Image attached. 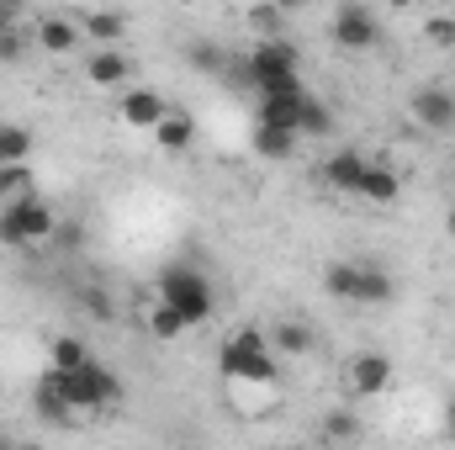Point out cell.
I'll use <instances>...</instances> for the list:
<instances>
[{"mask_svg":"<svg viewBox=\"0 0 455 450\" xmlns=\"http://www.w3.org/2000/svg\"><path fill=\"white\" fill-rule=\"evenodd\" d=\"M249 75H254L259 101H275V96H307V91H302V69H297V48L281 43V37H265V43L249 48Z\"/></svg>","mask_w":455,"mask_h":450,"instance_id":"1","label":"cell"},{"mask_svg":"<svg viewBox=\"0 0 455 450\" xmlns=\"http://www.w3.org/2000/svg\"><path fill=\"white\" fill-rule=\"evenodd\" d=\"M218 371H223L228 382H249V387H270L281 376L275 350H270V339L259 334V329H238V334L228 339L223 350H218Z\"/></svg>","mask_w":455,"mask_h":450,"instance_id":"2","label":"cell"},{"mask_svg":"<svg viewBox=\"0 0 455 450\" xmlns=\"http://www.w3.org/2000/svg\"><path fill=\"white\" fill-rule=\"evenodd\" d=\"M159 302L164 308H175L180 318H186V329H196V324H207L212 318V308H218V297H212V281L196 270V265H170L164 276H159Z\"/></svg>","mask_w":455,"mask_h":450,"instance_id":"3","label":"cell"},{"mask_svg":"<svg viewBox=\"0 0 455 450\" xmlns=\"http://www.w3.org/2000/svg\"><path fill=\"white\" fill-rule=\"evenodd\" d=\"M59 233V213L43 202V197H21V202H11V207H0V244L5 249H37V244H48Z\"/></svg>","mask_w":455,"mask_h":450,"instance_id":"4","label":"cell"},{"mask_svg":"<svg viewBox=\"0 0 455 450\" xmlns=\"http://www.w3.org/2000/svg\"><path fill=\"white\" fill-rule=\"evenodd\" d=\"M64 398L75 403V414H80V408H107V403L122 398V382H116L112 366L91 360V366H80L75 376H64Z\"/></svg>","mask_w":455,"mask_h":450,"instance_id":"5","label":"cell"},{"mask_svg":"<svg viewBox=\"0 0 455 450\" xmlns=\"http://www.w3.org/2000/svg\"><path fill=\"white\" fill-rule=\"evenodd\" d=\"M334 43L349 48V53L376 48V43H381V21H376V11H371V5H360V0L339 5V11H334Z\"/></svg>","mask_w":455,"mask_h":450,"instance_id":"6","label":"cell"},{"mask_svg":"<svg viewBox=\"0 0 455 450\" xmlns=\"http://www.w3.org/2000/svg\"><path fill=\"white\" fill-rule=\"evenodd\" d=\"M349 392L355 398H381L387 387H392V376H397V366H392V355H381V350H365V355H355L349 360Z\"/></svg>","mask_w":455,"mask_h":450,"instance_id":"7","label":"cell"},{"mask_svg":"<svg viewBox=\"0 0 455 450\" xmlns=\"http://www.w3.org/2000/svg\"><path fill=\"white\" fill-rule=\"evenodd\" d=\"M32 408H37V419H43V424H53V430H59V424H75V403L64 398V371H53V366H48V371L37 376Z\"/></svg>","mask_w":455,"mask_h":450,"instance_id":"8","label":"cell"},{"mask_svg":"<svg viewBox=\"0 0 455 450\" xmlns=\"http://www.w3.org/2000/svg\"><path fill=\"white\" fill-rule=\"evenodd\" d=\"M413 122L429 133H451L455 127V91L451 85H424L413 91Z\"/></svg>","mask_w":455,"mask_h":450,"instance_id":"9","label":"cell"},{"mask_svg":"<svg viewBox=\"0 0 455 450\" xmlns=\"http://www.w3.org/2000/svg\"><path fill=\"white\" fill-rule=\"evenodd\" d=\"M360 202H371V207H392L397 197H403V175L392 170V165H365V175H360V191H355Z\"/></svg>","mask_w":455,"mask_h":450,"instance_id":"10","label":"cell"},{"mask_svg":"<svg viewBox=\"0 0 455 450\" xmlns=\"http://www.w3.org/2000/svg\"><path fill=\"white\" fill-rule=\"evenodd\" d=\"M365 154H355V149H339V154H329L323 159V181L334 186V191H344V197H355L360 191V175H365Z\"/></svg>","mask_w":455,"mask_h":450,"instance_id":"11","label":"cell"},{"mask_svg":"<svg viewBox=\"0 0 455 450\" xmlns=\"http://www.w3.org/2000/svg\"><path fill=\"white\" fill-rule=\"evenodd\" d=\"M164 117H170V107H164V96H154V91H127V96H122V122H127V127H148V133H154Z\"/></svg>","mask_w":455,"mask_h":450,"instance_id":"12","label":"cell"},{"mask_svg":"<svg viewBox=\"0 0 455 450\" xmlns=\"http://www.w3.org/2000/svg\"><path fill=\"white\" fill-rule=\"evenodd\" d=\"M37 48H48V53H75V48H80V21H75V16H43V21H37Z\"/></svg>","mask_w":455,"mask_h":450,"instance_id":"13","label":"cell"},{"mask_svg":"<svg viewBox=\"0 0 455 450\" xmlns=\"http://www.w3.org/2000/svg\"><path fill=\"white\" fill-rule=\"evenodd\" d=\"M397 297V281L381 270V265H360V281H355V302H365V308H381V302H392Z\"/></svg>","mask_w":455,"mask_h":450,"instance_id":"14","label":"cell"},{"mask_svg":"<svg viewBox=\"0 0 455 450\" xmlns=\"http://www.w3.org/2000/svg\"><path fill=\"white\" fill-rule=\"evenodd\" d=\"M85 75H91L96 85H122V80L132 75V64H127V53H116V48H96L91 64H85Z\"/></svg>","mask_w":455,"mask_h":450,"instance_id":"15","label":"cell"},{"mask_svg":"<svg viewBox=\"0 0 455 450\" xmlns=\"http://www.w3.org/2000/svg\"><path fill=\"white\" fill-rule=\"evenodd\" d=\"M32 154V133L16 122H0V170H21Z\"/></svg>","mask_w":455,"mask_h":450,"instance_id":"16","label":"cell"},{"mask_svg":"<svg viewBox=\"0 0 455 450\" xmlns=\"http://www.w3.org/2000/svg\"><path fill=\"white\" fill-rule=\"evenodd\" d=\"M302 101H307V96H275V101H259V122H265V127H281V133H297V122H302Z\"/></svg>","mask_w":455,"mask_h":450,"instance_id":"17","label":"cell"},{"mask_svg":"<svg viewBox=\"0 0 455 450\" xmlns=\"http://www.w3.org/2000/svg\"><path fill=\"white\" fill-rule=\"evenodd\" d=\"M191 138H196V122H191L186 112H170L159 127H154V143H159V149H170V154L191 149Z\"/></svg>","mask_w":455,"mask_h":450,"instance_id":"18","label":"cell"},{"mask_svg":"<svg viewBox=\"0 0 455 450\" xmlns=\"http://www.w3.org/2000/svg\"><path fill=\"white\" fill-rule=\"evenodd\" d=\"M228 59H233V53H228L223 43H212V37H196V43H186V64H191V69H202V75H223Z\"/></svg>","mask_w":455,"mask_h":450,"instance_id":"19","label":"cell"},{"mask_svg":"<svg viewBox=\"0 0 455 450\" xmlns=\"http://www.w3.org/2000/svg\"><path fill=\"white\" fill-rule=\"evenodd\" d=\"M80 32H85L91 43H116V37L127 32V16H122V11H85V16H80Z\"/></svg>","mask_w":455,"mask_h":450,"instance_id":"20","label":"cell"},{"mask_svg":"<svg viewBox=\"0 0 455 450\" xmlns=\"http://www.w3.org/2000/svg\"><path fill=\"white\" fill-rule=\"evenodd\" d=\"M48 366H53V371H64V376H75L80 366H91V355H85V344H80V339L59 334V339H48Z\"/></svg>","mask_w":455,"mask_h":450,"instance_id":"21","label":"cell"},{"mask_svg":"<svg viewBox=\"0 0 455 450\" xmlns=\"http://www.w3.org/2000/svg\"><path fill=\"white\" fill-rule=\"evenodd\" d=\"M265 339H270L275 355H307V350H313V329H307V324H275Z\"/></svg>","mask_w":455,"mask_h":450,"instance_id":"22","label":"cell"},{"mask_svg":"<svg viewBox=\"0 0 455 450\" xmlns=\"http://www.w3.org/2000/svg\"><path fill=\"white\" fill-rule=\"evenodd\" d=\"M254 149L265 154V159H291V149H297V133H281V127H254Z\"/></svg>","mask_w":455,"mask_h":450,"instance_id":"23","label":"cell"},{"mask_svg":"<svg viewBox=\"0 0 455 450\" xmlns=\"http://www.w3.org/2000/svg\"><path fill=\"white\" fill-rule=\"evenodd\" d=\"M323 133H334V112L318 96H307L302 101V122H297V138H323Z\"/></svg>","mask_w":455,"mask_h":450,"instance_id":"24","label":"cell"},{"mask_svg":"<svg viewBox=\"0 0 455 450\" xmlns=\"http://www.w3.org/2000/svg\"><path fill=\"white\" fill-rule=\"evenodd\" d=\"M148 334H154V339H180V334H186V318L154 297V302H148Z\"/></svg>","mask_w":455,"mask_h":450,"instance_id":"25","label":"cell"},{"mask_svg":"<svg viewBox=\"0 0 455 450\" xmlns=\"http://www.w3.org/2000/svg\"><path fill=\"white\" fill-rule=\"evenodd\" d=\"M355 281H360V265H355V260H339V265H329V276H323L329 297H339V302H355Z\"/></svg>","mask_w":455,"mask_h":450,"instance_id":"26","label":"cell"},{"mask_svg":"<svg viewBox=\"0 0 455 450\" xmlns=\"http://www.w3.org/2000/svg\"><path fill=\"white\" fill-rule=\"evenodd\" d=\"M27 197V170H0V207Z\"/></svg>","mask_w":455,"mask_h":450,"instance_id":"27","label":"cell"},{"mask_svg":"<svg viewBox=\"0 0 455 450\" xmlns=\"http://www.w3.org/2000/svg\"><path fill=\"white\" fill-rule=\"evenodd\" d=\"M329 435H334V440H355V435H360V419L344 414V408H334V414H329Z\"/></svg>","mask_w":455,"mask_h":450,"instance_id":"28","label":"cell"},{"mask_svg":"<svg viewBox=\"0 0 455 450\" xmlns=\"http://www.w3.org/2000/svg\"><path fill=\"white\" fill-rule=\"evenodd\" d=\"M21 53H27V37H21L16 27H11V32H0V59H21Z\"/></svg>","mask_w":455,"mask_h":450,"instance_id":"29","label":"cell"},{"mask_svg":"<svg viewBox=\"0 0 455 450\" xmlns=\"http://www.w3.org/2000/svg\"><path fill=\"white\" fill-rule=\"evenodd\" d=\"M249 21H254V27H270V32H275V27H281V11H275V5H259V11H249Z\"/></svg>","mask_w":455,"mask_h":450,"instance_id":"30","label":"cell"},{"mask_svg":"<svg viewBox=\"0 0 455 450\" xmlns=\"http://www.w3.org/2000/svg\"><path fill=\"white\" fill-rule=\"evenodd\" d=\"M85 297H91V302H85V308H91V313H96V318H112V302H107V292H85Z\"/></svg>","mask_w":455,"mask_h":450,"instance_id":"31","label":"cell"},{"mask_svg":"<svg viewBox=\"0 0 455 450\" xmlns=\"http://www.w3.org/2000/svg\"><path fill=\"white\" fill-rule=\"evenodd\" d=\"M53 238H59L64 249H75V244H80V228H75V223H59V233H53Z\"/></svg>","mask_w":455,"mask_h":450,"instance_id":"32","label":"cell"},{"mask_svg":"<svg viewBox=\"0 0 455 450\" xmlns=\"http://www.w3.org/2000/svg\"><path fill=\"white\" fill-rule=\"evenodd\" d=\"M429 37H435V43H451V37H455V21H429Z\"/></svg>","mask_w":455,"mask_h":450,"instance_id":"33","label":"cell"},{"mask_svg":"<svg viewBox=\"0 0 455 450\" xmlns=\"http://www.w3.org/2000/svg\"><path fill=\"white\" fill-rule=\"evenodd\" d=\"M16 27V5H0V32H11Z\"/></svg>","mask_w":455,"mask_h":450,"instance_id":"34","label":"cell"},{"mask_svg":"<svg viewBox=\"0 0 455 450\" xmlns=\"http://www.w3.org/2000/svg\"><path fill=\"white\" fill-rule=\"evenodd\" d=\"M445 435H451V440H455V403H451V408H445Z\"/></svg>","mask_w":455,"mask_h":450,"instance_id":"35","label":"cell"},{"mask_svg":"<svg viewBox=\"0 0 455 450\" xmlns=\"http://www.w3.org/2000/svg\"><path fill=\"white\" fill-rule=\"evenodd\" d=\"M0 450H16V440H11V435H5V430H0Z\"/></svg>","mask_w":455,"mask_h":450,"instance_id":"36","label":"cell"},{"mask_svg":"<svg viewBox=\"0 0 455 450\" xmlns=\"http://www.w3.org/2000/svg\"><path fill=\"white\" fill-rule=\"evenodd\" d=\"M16 450H43V446H16Z\"/></svg>","mask_w":455,"mask_h":450,"instance_id":"37","label":"cell"},{"mask_svg":"<svg viewBox=\"0 0 455 450\" xmlns=\"http://www.w3.org/2000/svg\"><path fill=\"white\" fill-rule=\"evenodd\" d=\"M451 233H455V207H451Z\"/></svg>","mask_w":455,"mask_h":450,"instance_id":"38","label":"cell"}]
</instances>
